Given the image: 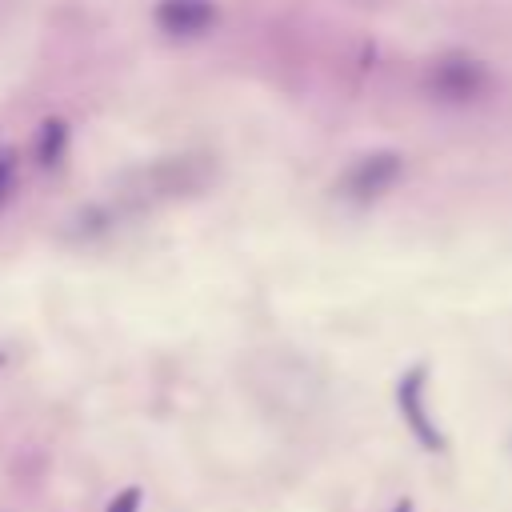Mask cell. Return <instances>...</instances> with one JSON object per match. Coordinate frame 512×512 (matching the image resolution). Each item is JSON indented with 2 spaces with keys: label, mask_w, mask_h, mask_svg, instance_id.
<instances>
[{
  "label": "cell",
  "mask_w": 512,
  "mask_h": 512,
  "mask_svg": "<svg viewBox=\"0 0 512 512\" xmlns=\"http://www.w3.org/2000/svg\"><path fill=\"white\" fill-rule=\"evenodd\" d=\"M424 92L428 100L436 104H476L492 92V68L476 56H464V52H448V56H436L428 68H424Z\"/></svg>",
  "instance_id": "1"
},
{
  "label": "cell",
  "mask_w": 512,
  "mask_h": 512,
  "mask_svg": "<svg viewBox=\"0 0 512 512\" xmlns=\"http://www.w3.org/2000/svg\"><path fill=\"white\" fill-rule=\"evenodd\" d=\"M400 176H404V156L392 148H376V152H364L352 164H344L332 192H336V200L364 208V204H376L380 196H388Z\"/></svg>",
  "instance_id": "2"
},
{
  "label": "cell",
  "mask_w": 512,
  "mask_h": 512,
  "mask_svg": "<svg viewBox=\"0 0 512 512\" xmlns=\"http://www.w3.org/2000/svg\"><path fill=\"white\" fill-rule=\"evenodd\" d=\"M152 24L168 40H196L216 24V0H156Z\"/></svg>",
  "instance_id": "3"
},
{
  "label": "cell",
  "mask_w": 512,
  "mask_h": 512,
  "mask_svg": "<svg viewBox=\"0 0 512 512\" xmlns=\"http://www.w3.org/2000/svg\"><path fill=\"white\" fill-rule=\"evenodd\" d=\"M424 380H428V372H424V368H412V372L400 380V388H396V404H400V412H404L412 436H416L424 448H444V436H440V428L432 424V416H428V408H424Z\"/></svg>",
  "instance_id": "4"
},
{
  "label": "cell",
  "mask_w": 512,
  "mask_h": 512,
  "mask_svg": "<svg viewBox=\"0 0 512 512\" xmlns=\"http://www.w3.org/2000/svg\"><path fill=\"white\" fill-rule=\"evenodd\" d=\"M64 152H68V124L60 116H48L32 136V156L40 168H56L64 160Z\"/></svg>",
  "instance_id": "5"
},
{
  "label": "cell",
  "mask_w": 512,
  "mask_h": 512,
  "mask_svg": "<svg viewBox=\"0 0 512 512\" xmlns=\"http://www.w3.org/2000/svg\"><path fill=\"white\" fill-rule=\"evenodd\" d=\"M16 180H20V160H16V148L0 144V208L12 200Z\"/></svg>",
  "instance_id": "6"
},
{
  "label": "cell",
  "mask_w": 512,
  "mask_h": 512,
  "mask_svg": "<svg viewBox=\"0 0 512 512\" xmlns=\"http://www.w3.org/2000/svg\"><path fill=\"white\" fill-rule=\"evenodd\" d=\"M108 512H140V492L136 488H124L120 496H112Z\"/></svg>",
  "instance_id": "7"
},
{
  "label": "cell",
  "mask_w": 512,
  "mask_h": 512,
  "mask_svg": "<svg viewBox=\"0 0 512 512\" xmlns=\"http://www.w3.org/2000/svg\"><path fill=\"white\" fill-rule=\"evenodd\" d=\"M392 512H412V504H408V500H404V504H396V508H392Z\"/></svg>",
  "instance_id": "8"
},
{
  "label": "cell",
  "mask_w": 512,
  "mask_h": 512,
  "mask_svg": "<svg viewBox=\"0 0 512 512\" xmlns=\"http://www.w3.org/2000/svg\"><path fill=\"white\" fill-rule=\"evenodd\" d=\"M0 364H4V356H0Z\"/></svg>",
  "instance_id": "9"
}]
</instances>
